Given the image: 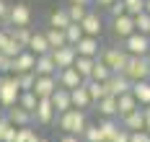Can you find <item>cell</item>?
I'll use <instances>...</instances> for the list:
<instances>
[{
  "label": "cell",
  "instance_id": "cell-1",
  "mask_svg": "<svg viewBox=\"0 0 150 142\" xmlns=\"http://www.w3.org/2000/svg\"><path fill=\"white\" fill-rule=\"evenodd\" d=\"M88 114L83 109H70L60 114L57 116V127L62 129V134H78V137H83V132H86V127H88Z\"/></svg>",
  "mask_w": 150,
  "mask_h": 142
},
{
  "label": "cell",
  "instance_id": "cell-2",
  "mask_svg": "<svg viewBox=\"0 0 150 142\" xmlns=\"http://www.w3.org/2000/svg\"><path fill=\"white\" fill-rule=\"evenodd\" d=\"M21 85H18V78L16 75H0V106L3 111L13 109L21 98Z\"/></svg>",
  "mask_w": 150,
  "mask_h": 142
},
{
  "label": "cell",
  "instance_id": "cell-3",
  "mask_svg": "<svg viewBox=\"0 0 150 142\" xmlns=\"http://www.w3.org/2000/svg\"><path fill=\"white\" fill-rule=\"evenodd\" d=\"M106 65H109V70L117 75V72H124L127 70V62H129V54H127V49L119 47V44H106L101 49V54H98Z\"/></svg>",
  "mask_w": 150,
  "mask_h": 142
},
{
  "label": "cell",
  "instance_id": "cell-4",
  "mask_svg": "<svg viewBox=\"0 0 150 142\" xmlns=\"http://www.w3.org/2000/svg\"><path fill=\"white\" fill-rule=\"evenodd\" d=\"M122 47L127 49V54H129V57H148V54H150V36L135 31L129 39H124V41H122Z\"/></svg>",
  "mask_w": 150,
  "mask_h": 142
},
{
  "label": "cell",
  "instance_id": "cell-5",
  "mask_svg": "<svg viewBox=\"0 0 150 142\" xmlns=\"http://www.w3.org/2000/svg\"><path fill=\"white\" fill-rule=\"evenodd\" d=\"M57 109H54V103H52V98H39V106L34 111V124L39 127H49L57 122Z\"/></svg>",
  "mask_w": 150,
  "mask_h": 142
},
{
  "label": "cell",
  "instance_id": "cell-6",
  "mask_svg": "<svg viewBox=\"0 0 150 142\" xmlns=\"http://www.w3.org/2000/svg\"><path fill=\"white\" fill-rule=\"evenodd\" d=\"M124 75L132 80V83H137V80H150V62H148V57H129Z\"/></svg>",
  "mask_w": 150,
  "mask_h": 142
},
{
  "label": "cell",
  "instance_id": "cell-7",
  "mask_svg": "<svg viewBox=\"0 0 150 142\" xmlns=\"http://www.w3.org/2000/svg\"><path fill=\"white\" fill-rule=\"evenodd\" d=\"M31 18H34V13H31L29 3H13L5 26H31Z\"/></svg>",
  "mask_w": 150,
  "mask_h": 142
},
{
  "label": "cell",
  "instance_id": "cell-8",
  "mask_svg": "<svg viewBox=\"0 0 150 142\" xmlns=\"http://www.w3.org/2000/svg\"><path fill=\"white\" fill-rule=\"evenodd\" d=\"M135 16H119V18H111V34H114V39H129L132 34H135Z\"/></svg>",
  "mask_w": 150,
  "mask_h": 142
},
{
  "label": "cell",
  "instance_id": "cell-9",
  "mask_svg": "<svg viewBox=\"0 0 150 142\" xmlns=\"http://www.w3.org/2000/svg\"><path fill=\"white\" fill-rule=\"evenodd\" d=\"M57 88H60L57 75H39L36 85H34V93H36V98H52L57 93Z\"/></svg>",
  "mask_w": 150,
  "mask_h": 142
},
{
  "label": "cell",
  "instance_id": "cell-10",
  "mask_svg": "<svg viewBox=\"0 0 150 142\" xmlns=\"http://www.w3.org/2000/svg\"><path fill=\"white\" fill-rule=\"evenodd\" d=\"M106 88H109V96H124V93H132V80L127 78L124 72H117L106 80Z\"/></svg>",
  "mask_w": 150,
  "mask_h": 142
},
{
  "label": "cell",
  "instance_id": "cell-11",
  "mask_svg": "<svg viewBox=\"0 0 150 142\" xmlns=\"http://www.w3.org/2000/svg\"><path fill=\"white\" fill-rule=\"evenodd\" d=\"M83 34L86 36H96V39H101V34H104V16L98 13V11H91L88 16L83 18Z\"/></svg>",
  "mask_w": 150,
  "mask_h": 142
},
{
  "label": "cell",
  "instance_id": "cell-12",
  "mask_svg": "<svg viewBox=\"0 0 150 142\" xmlns=\"http://www.w3.org/2000/svg\"><path fill=\"white\" fill-rule=\"evenodd\" d=\"M101 49H104V47H101V41H98L96 36H83V39L75 44L78 57H93V60H96V57L101 54Z\"/></svg>",
  "mask_w": 150,
  "mask_h": 142
},
{
  "label": "cell",
  "instance_id": "cell-13",
  "mask_svg": "<svg viewBox=\"0 0 150 142\" xmlns=\"http://www.w3.org/2000/svg\"><path fill=\"white\" fill-rule=\"evenodd\" d=\"M34 70H36V54L23 49L13 60V75H23V72H34Z\"/></svg>",
  "mask_w": 150,
  "mask_h": 142
},
{
  "label": "cell",
  "instance_id": "cell-14",
  "mask_svg": "<svg viewBox=\"0 0 150 142\" xmlns=\"http://www.w3.org/2000/svg\"><path fill=\"white\" fill-rule=\"evenodd\" d=\"M57 83H60V88H67V91H75V88H80L86 80L80 78V72L75 70V67H65L57 72Z\"/></svg>",
  "mask_w": 150,
  "mask_h": 142
},
{
  "label": "cell",
  "instance_id": "cell-15",
  "mask_svg": "<svg viewBox=\"0 0 150 142\" xmlns=\"http://www.w3.org/2000/svg\"><path fill=\"white\" fill-rule=\"evenodd\" d=\"M5 116H8V122L13 127H34V114L26 109H21L18 103H16L13 109H8L5 111Z\"/></svg>",
  "mask_w": 150,
  "mask_h": 142
},
{
  "label": "cell",
  "instance_id": "cell-16",
  "mask_svg": "<svg viewBox=\"0 0 150 142\" xmlns=\"http://www.w3.org/2000/svg\"><path fill=\"white\" fill-rule=\"evenodd\" d=\"M52 57H54V62H57V67L60 70H65V67H75V60H78V52H75V47H60V49H52Z\"/></svg>",
  "mask_w": 150,
  "mask_h": 142
},
{
  "label": "cell",
  "instance_id": "cell-17",
  "mask_svg": "<svg viewBox=\"0 0 150 142\" xmlns=\"http://www.w3.org/2000/svg\"><path fill=\"white\" fill-rule=\"evenodd\" d=\"M96 111L101 114V119H119V101L117 96H106L96 103Z\"/></svg>",
  "mask_w": 150,
  "mask_h": 142
},
{
  "label": "cell",
  "instance_id": "cell-18",
  "mask_svg": "<svg viewBox=\"0 0 150 142\" xmlns=\"http://www.w3.org/2000/svg\"><path fill=\"white\" fill-rule=\"evenodd\" d=\"M119 124L127 129V132H140V129H145V111L137 109L132 114H127V116H122Z\"/></svg>",
  "mask_w": 150,
  "mask_h": 142
},
{
  "label": "cell",
  "instance_id": "cell-19",
  "mask_svg": "<svg viewBox=\"0 0 150 142\" xmlns=\"http://www.w3.org/2000/svg\"><path fill=\"white\" fill-rule=\"evenodd\" d=\"M70 96H73V109H83V111H88L91 106H93V98H91L88 88H86V83H83L80 88L70 91Z\"/></svg>",
  "mask_w": 150,
  "mask_h": 142
},
{
  "label": "cell",
  "instance_id": "cell-20",
  "mask_svg": "<svg viewBox=\"0 0 150 142\" xmlns=\"http://www.w3.org/2000/svg\"><path fill=\"white\" fill-rule=\"evenodd\" d=\"M29 52H34L36 57H42V54H49L52 52V47H49V41H47V36L44 31H34V36H31V41H29Z\"/></svg>",
  "mask_w": 150,
  "mask_h": 142
},
{
  "label": "cell",
  "instance_id": "cell-21",
  "mask_svg": "<svg viewBox=\"0 0 150 142\" xmlns=\"http://www.w3.org/2000/svg\"><path fill=\"white\" fill-rule=\"evenodd\" d=\"M34 72H36V75H57V72H60V67H57V62H54L52 52L36 57V70H34Z\"/></svg>",
  "mask_w": 150,
  "mask_h": 142
},
{
  "label": "cell",
  "instance_id": "cell-22",
  "mask_svg": "<svg viewBox=\"0 0 150 142\" xmlns=\"http://www.w3.org/2000/svg\"><path fill=\"white\" fill-rule=\"evenodd\" d=\"M52 103H54L57 114L70 111V109H73V96H70V91H67V88H57V93L52 96Z\"/></svg>",
  "mask_w": 150,
  "mask_h": 142
},
{
  "label": "cell",
  "instance_id": "cell-23",
  "mask_svg": "<svg viewBox=\"0 0 150 142\" xmlns=\"http://www.w3.org/2000/svg\"><path fill=\"white\" fill-rule=\"evenodd\" d=\"M132 96L137 98V103L142 109L150 106V80H137V83H132Z\"/></svg>",
  "mask_w": 150,
  "mask_h": 142
},
{
  "label": "cell",
  "instance_id": "cell-24",
  "mask_svg": "<svg viewBox=\"0 0 150 142\" xmlns=\"http://www.w3.org/2000/svg\"><path fill=\"white\" fill-rule=\"evenodd\" d=\"M44 36H47V41H49V47H52V49L67 47V36H65V31H62V29L47 26V29H44Z\"/></svg>",
  "mask_w": 150,
  "mask_h": 142
},
{
  "label": "cell",
  "instance_id": "cell-25",
  "mask_svg": "<svg viewBox=\"0 0 150 142\" xmlns=\"http://www.w3.org/2000/svg\"><path fill=\"white\" fill-rule=\"evenodd\" d=\"M98 129H101L104 142H111L117 137V132L122 129V124H119V119H101V122H98Z\"/></svg>",
  "mask_w": 150,
  "mask_h": 142
},
{
  "label": "cell",
  "instance_id": "cell-26",
  "mask_svg": "<svg viewBox=\"0 0 150 142\" xmlns=\"http://www.w3.org/2000/svg\"><path fill=\"white\" fill-rule=\"evenodd\" d=\"M73 21H70V13H67V8H54L52 13H49V26H54V29H67Z\"/></svg>",
  "mask_w": 150,
  "mask_h": 142
},
{
  "label": "cell",
  "instance_id": "cell-27",
  "mask_svg": "<svg viewBox=\"0 0 150 142\" xmlns=\"http://www.w3.org/2000/svg\"><path fill=\"white\" fill-rule=\"evenodd\" d=\"M8 31H11V36H13L23 49L29 47L31 36H34V29H31V26H8Z\"/></svg>",
  "mask_w": 150,
  "mask_h": 142
},
{
  "label": "cell",
  "instance_id": "cell-28",
  "mask_svg": "<svg viewBox=\"0 0 150 142\" xmlns=\"http://www.w3.org/2000/svg\"><path fill=\"white\" fill-rule=\"evenodd\" d=\"M86 88H88L91 98H93V106H96L101 98L109 96V88H106V83H101V80H86Z\"/></svg>",
  "mask_w": 150,
  "mask_h": 142
},
{
  "label": "cell",
  "instance_id": "cell-29",
  "mask_svg": "<svg viewBox=\"0 0 150 142\" xmlns=\"http://www.w3.org/2000/svg\"><path fill=\"white\" fill-rule=\"evenodd\" d=\"M117 101H119V119H122V116H127V114H132V111H137V109H142V106L137 103V98H135L132 93L119 96Z\"/></svg>",
  "mask_w": 150,
  "mask_h": 142
},
{
  "label": "cell",
  "instance_id": "cell-30",
  "mask_svg": "<svg viewBox=\"0 0 150 142\" xmlns=\"http://www.w3.org/2000/svg\"><path fill=\"white\" fill-rule=\"evenodd\" d=\"M93 67H96V60H93V57H78V60H75V70L80 72L83 80L93 78Z\"/></svg>",
  "mask_w": 150,
  "mask_h": 142
},
{
  "label": "cell",
  "instance_id": "cell-31",
  "mask_svg": "<svg viewBox=\"0 0 150 142\" xmlns=\"http://www.w3.org/2000/svg\"><path fill=\"white\" fill-rule=\"evenodd\" d=\"M65 8H67V13H70V21H73V23H83V18L91 13L88 5H78V3H67Z\"/></svg>",
  "mask_w": 150,
  "mask_h": 142
},
{
  "label": "cell",
  "instance_id": "cell-32",
  "mask_svg": "<svg viewBox=\"0 0 150 142\" xmlns=\"http://www.w3.org/2000/svg\"><path fill=\"white\" fill-rule=\"evenodd\" d=\"M18 106L34 114V111H36V106H39V98H36V93H34V91H23V93H21V98H18Z\"/></svg>",
  "mask_w": 150,
  "mask_h": 142
},
{
  "label": "cell",
  "instance_id": "cell-33",
  "mask_svg": "<svg viewBox=\"0 0 150 142\" xmlns=\"http://www.w3.org/2000/svg\"><path fill=\"white\" fill-rule=\"evenodd\" d=\"M111 75H114V72L109 70V65H106L101 57H96V67H93V78L91 80H101V83H106Z\"/></svg>",
  "mask_w": 150,
  "mask_h": 142
},
{
  "label": "cell",
  "instance_id": "cell-34",
  "mask_svg": "<svg viewBox=\"0 0 150 142\" xmlns=\"http://www.w3.org/2000/svg\"><path fill=\"white\" fill-rule=\"evenodd\" d=\"M65 36H67V44H70V47H75V44L86 36V34H83V26H80V23H70V26L65 29Z\"/></svg>",
  "mask_w": 150,
  "mask_h": 142
},
{
  "label": "cell",
  "instance_id": "cell-35",
  "mask_svg": "<svg viewBox=\"0 0 150 142\" xmlns=\"http://www.w3.org/2000/svg\"><path fill=\"white\" fill-rule=\"evenodd\" d=\"M80 140H83V142H104V137H101V129H98V124H88Z\"/></svg>",
  "mask_w": 150,
  "mask_h": 142
},
{
  "label": "cell",
  "instance_id": "cell-36",
  "mask_svg": "<svg viewBox=\"0 0 150 142\" xmlns=\"http://www.w3.org/2000/svg\"><path fill=\"white\" fill-rule=\"evenodd\" d=\"M18 78V85H21V91H34V85H36V72H23V75H16Z\"/></svg>",
  "mask_w": 150,
  "mask_h": 142
},
{
  "label": "cell",
  "instance_id": "cell-37",
  "mask_svg": "<svg viewBox=\"0 0 150 142\" xmlns=\"http://www.w3.org/2000/svg\"><path fill=\"white\" fill-rule=\"evenodd\" d=\"M135 29H137V34L150 36V13H140V16H135Z\"/></svg>",
  "mask_w": 150,
  "mask_h": 142
},
{
  "label": "cell",
  "instance_id": "cell-38",
  "mask_svg": "<svg viewBox=\"0 0 150 142\" xmlns=\"http://www.w3.org/2000/svg\"><path fill=\"white\" fill-rule=\"evenodd\" d=\"M124 5H127V13H129V16L145 13V0H124Z\"/></svg>",
  "mask_w": 150,
  "mask_h": 142
},
{
  "label": "cell",
  "instance_id": "cell-39",
  "mask_svg": "<svg viewBox=\"0 0 150 142\" xmlns=\"http://www.w3.org/2000/svg\"><path fill=\"white\" fill-rule=\"evenodd\" d=\"M106 11H109V18H119V16H129V13H127V5H124V0H117V3H114V5H109V8H106Z\"/></svg>",
  "mask_w": 150,
  "mask_h": 142
},
{
  "label": "cell",
  "instance_id": "cell-40",
  "mask_svg": "<svg viewBox=\"0 0 150 142\" xmlns=\"http://www.w3.org/2000/svg\"><path fill=\"white\" fill-rule=\"evenodd\" d=\"M13 129H16V127L8 122V116H3V119H0V142H8V137H11Z\"/></svg>",
  "mask_w": 150,
  "mask_h": 142
},
{
  "label": "cell",
  "instance_id": "cell-41",
  "mask_svg": "<svg viewBox=\"0 0 150 142\" xmlns=\"http://www.w3.org/2000/svg\"><path fill=\"white\" fill-rule=\"evenodd\" d=\"M129 142H150V132L140 129V132H129Z\"/></svg>",
  "mask_w": 150,
  "mask_h": 142
},
{
  "label": "cell",
  "instance_id": "cell-42",
  "mask_svg": "<svg viewBox=\"0 0 150 142\" xmlns=\"http://www.w3.org/2000/svg\"><path fill=\"white\" fill-rule=\"evenodd\" d=\"M11 5H13V3L0 0V18H3V21H8V16H11Z\"/></svg>",
  "mask_w": 150,
  "mask_h": 142
},
{
  "label": "cell",
  "instance_id": "cell-43",
  "mask_svg": "<svg viewBox=\"0 0 150 142\" xmlns=\"http://www.w3.org/2000/svg\"><path fill=\"white\" fill-rule=\"evenodd\" d=\"M111 142H129V132H127V129L122 127L119 132H117V137H114V140H111Z\"/></svg>",
  "mask_w": 150,
  "mask_h": 142
},
{
  "label": "cell",
  "instance_id": "cell-44",
  "mask_svg": "<svg viewBox=\"0 0 150 142\" xmlns=\"http://www.w3.org/2000/svg\"><path fill=\"white\" fill-rule=\"evenodd\" d=\"M57 142H83V140H80L78 134H62V137H60Z\"/></svg>",
  "mask_w": 150,
  "mask_h": 142
},
{
  "label": "cell",
  "instance_id": "cell-45",
  "mask_svg": "<svg viewBox=\"0 0 150 142\" xmlns=\"http://www.w3.org/2000/svg\"><path fill=\"white\" fill-rule=\"evenodd\" d=\"M117 0H93V5H101V8H109V5H114Z\"/></svg>",
  "mask_w": 150,
  "mask_h": 142
},
{
  "label": "cell",
  "instance_id": "cell-46",
  "mask_svg": "<svg viewBox=\"0 0 150 142\" xmlns=\"http://www.w3.org/2000/svg\"><path fill=\"white\" fill-rule=\"evenodd\" d=\"M67 3H78V5H93V0H67Z\"/></svg>",
  "mask_w": 150,
  "mask_h": 142
},
{
  "label": "cell",
  "instance_id": "cell-47",
  "mask_svg": "<svg viewBox=\"0 0 150 142\" xmlns=\"http://www.w3.org/2000/svg\"><path fill=\"white\" fill-rule=\"evenodd\" d=\"M145 13H150V0H145Z\"/></svg>",
  "mask_w": 150,
  "mask_h": 142
},
{
  "label": "cell",
  "instance_id": "cell-48",
  "mask_svg": "<svg viewBox=\"0 0 150 142\" xmlns=\"http://www.w3.org/2000/svg\"><path fill=\"white\" fill-rule=\"evenodd\" d=\"M0 29H5V21H3V18H0Z\"/></svg>",
  "mask_w": 150,
  "mask_h": 142
},
{
  "label": "cell",
  "instance_id": "cell-49",
  "mask_svg": "<svg viewBox=\"0 0 150 142\" xmlns=\"http://www.w3.org/2000/svg\"><path fill=\"white\" fill-rule=\"evenodd\" d=\"M3 116H5V111H3V106H0V119H3Z\"/></svg>",
  "mask_w": 150,
  "mask_h": 142
},
{
  "label": "cell",
  "instance_id": "cell-50",
  "mask_svg": "<svg viewBox=\"0 0 150 142\" xmlns=\"http://www.w3.org/2000/svg\"><path fill=\"white\" fill-rule=\"evenodd\" d=\"M39 142H52V140H47V137H42V140H39Z\"/></svg>",
  "mask_w": 150,
  "mask_h": 142
},
{
  "label": "cell",
  "instance_id": "cell-51",
  "mask_svg": "<svg viewBox=\"0 0 150 142\" xmlns=\"http://www.w3.org/2000/svg\"><path fill=\"white\" fill-rule=\"evenodd\" d=\"M148 62H150V54H148Z\"/></svg>",
  "mask_w": 150,
  "mask_h": 142
}]
</instances>
